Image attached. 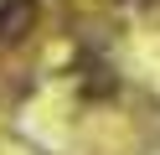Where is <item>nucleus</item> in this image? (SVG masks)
I'll return each mask as SVG.
<instances>
[{
	"mask_svg": "<svg viewBox=\"0 0 160 155\" xmlns=\"http://www.w3.org/2000/svg\"><path fill=\"white\" fill-rule=\"evenodd\" d=\"M16 26H26V0H11V5L0 10V41L16 36Z\"/></svg>",
	"mask_w": 160,
	"mask_h": 155,
	"instance_id": "obj_1",
	"label": "nucleus"
}]
</instances>
